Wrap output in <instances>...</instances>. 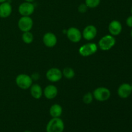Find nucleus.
Here are the masks:
<instances>
[{"label":"nucleus","mask_w":132,"mask_h":132,"mask_svg":"<svg viewBox=\"0 0 132 132\" xmlns=\"http://www.w3.org/2000/svg\"><path fill=\"white\" fill-rule=\"evenodd\" d=\"M64 123L60 117L52 118L46 126V132H63Z\"/></svg>","instance_id":"1"},{"label":"nucleus","mask_w":132,"mask_h":132,"mask_svg":"<svg viewBox=\"0 0 132 132\" xmlns=\"http://www.w3.org/2000/svg\"><path fill=\"white\" fill-rule=\"evenodd\" d=\"M116 40L114 36L110 34L105 35L99 41L98 46L103 51H108L115 46Z\"/></svg>","instance_id":"2"},{"label":"nucleus","mask_w":132,"mask_h":132,"mask_svg":"<svg viewBox=\"0 0 132 132\" xmlns=\"http://www.w3.org/2000/svg\"><path fill=\"white\" fill-rule=\"evenodd\" d=\"M15 84L19 88L22 90H27L29 89L33 84V80L29 75L21 73L15 78Z\"/></svg>","instance_id":"3"},{"label":"nucleus","mask_w":132,"mask_h":132,"mask_svg":"<svg viewBox=\"0 0 132 132\" xmlns=\"http://www.w3.org/2000/svg\"><path fill=\"white\" fill-rule=\"evenodd\" d=\"M94 99L99 102H104L108 100L111 96V92L107 88L100 86L94 90L92 93Z\"/></svg>","instance_id":"4"},{"label":"nucleus","mask_w":132,"mask_h":132,"mask_svg":"<svg viewBox=\"0 0 132 132\" xmlns=\"http://www.w3.org/2000/svg\"><path fill=\"white\" fill-rule=\"evenodd\" d=\"M98 46L95 43H88L84 44L79 48V54L82 57H89L97 52Z\"/></svg>","instance_id":"5"},{"label":"nucleus","mask_w":132,"mask_h":132,"mask_svg":"<svg viewBox=\"0 0 132 132\" xmlns=\"http://www.w3.org/2000/svg\"><path fill=\"white\" fill-rule=\"evenodd\" d=\"M33 24V20L30 16H21L18 22V28L23 32L30 31Z\"/></svg>","instance_id":"6"},{"label":"nucleus","mask_w":132,"mask_h":132,"mask_svg":"<svg viewBox=\"0 0 132 132\" xmlns=\"http://www.w3.org/2000/svg\"><path fill=\"white\" fill-rule=\"evenodd\" d=\"M34 11L35 6L32 3L24 1L18 7V12L21 16H30Z\"/></svg>","instance_id":"7"},{"label":"nucleus","mask_w":132,"mask_h":132,"mask_svg":"<svg viewBox=\"0 0 132 132\" xmlns=\"http://www.w3.org/2000/svg\"><path fill=\"white\" fill-rule=\"evenodd\" d=\"M46 77L51 82H59L63 77L62 71L57 68H50L46 72Z\"/></svg>","instance_id":"8"},{"label":"nucleus","mask_w":132,"mask_h":132,"mask_svg":"<svg viewBox=\"0 0 132 132\" xmlns=\"http://www.w3.org/2000/svg\"><path fill=\"white\" fill-rule=\"evenodd\" d=\"M66 33L68 39L74 43L79 42L82 37V32L76 27H70L67 30Z\"/></svg>","instance_id":"9"},{"label":"nucleus","mask_w":132,"mask_h":132,"mask_svg":"<svg viewBox=\"0 0 132 132\" xmlns=\"http://www.w3.org/2000/svg\"><path fill=\"white\" fill-rule=\"evenodd\" d=\"M97 34V29L95 26L93 24L87 25L83 29L82 32V36L86 41H92L95 38Z\"/></svg>","instance_id":"10"},{"label":"nucleus","mask_w":132,"mask_h":132,"mask_svg":"<svg viewBox=\"0 0 132 132\" xmlns=\"http://www.w3.org/2000/svg\"><path fill=\"white\" fill-rule=\"evenodd\" d=\"M43 42L44 45L48 48H53L57 45V38L55 34L52 32H47L43 37Z\"/></svg>","instance_id":"11"},{"label":"nucleus","mask_w":132,"mask_h":132,"mask_svg":"<svg viewBox=\"0 0 132 132\" xmlns=\"http://www.w3.org/2000/svg\"><path fill=\"white\" fill-rule=\"evenodd\" d=\"M122 30V26L121 22L118 20H113L108 24V31L110 35L117 36L121 33Z\"/></svg>","instance_id":"12"},{"label":"nucleus","mask_w":132,"mask_h":132,"mask_svg":"<svg viewBox=\"0 0 132 132\" xmlns=\"http://www.w3.org/2000/svg\"><path fill=\"white\" fill-rule=\"evenodd\" d=\"M131 93V85L128 83H122L117 89V94L122 99H127L130 96Z\"/></svg>","instance_id":"13"},{"label":"nucleus","mask_w":132,"mask_h":132,"mask_svg":"<svg viewBox=\"0 0 132 132\" xmlns=\"http://www.w3.org/2000/svg\"><path fill=\"white\" fill-rule=\"evenodd\" d=\"M58 94V89L53 85L46 86L43 90V95L47 99H54Z\"/></svg>","instance_id":"14"},{"label":"nucleus","mask_w":132,"mask_h":132,"mask_svg":"<svg viewBox=\"0 0 132 132\" xmlns=\"http://www.w3.org/2000/svg\"><path fill=\"white\" fill-rule=\"evenodd\" d=\"M12 12V6L8 1L0 4V18H6Z\"/></svg>","instance_id":"15"},{"label":"nucleus","mask_w":132,"mask_h":132,"mask_svg":"<svg viewBox=\"0 0 132 132\" xmlns=\"http://www.w3.org/2000/svg\"><path fill=\"white\" fill-rule=\"evenodd\" d=\"M30 92L33 98L39 99L43 95V90L39 84H32L30 88Z\"/></svg>","instance_id":"16"},{"label":"nucleus","mask_w":132,"mask_h":132,"mask_svg":"<svg viewBox=\"0 0 132 132\" xmlns=\"http://www.w3.org/2000/svg\"><path fill=\"white\" fill-rule=\"evenodd\" d=\"M50 116L52 118L55 117H60L63 113V108L59 104H54L51 106L49 110Z\"/></svg>","instance_id":"17"},{"label":"nucleus","mask_w":132,"mask_h":132,"mask_svg":"<svg viewBox=\"0 0 132 132\" xmlns=\"http://www.w3.org/2000/svg\"><path fill=\"white\" fill-rule=\"evenodd\" d=\"M62 73H63V77H64L65 78L68 79H73L75 77V71L73 68H70V67H66L63 69L62 71Z\"/></svg>","instance_id":"18"},{"label":"nucleus","mask_w":132,"mask_h":132,"mask_svg":"<svg viewBox=\"0 0 132 132\" xmlns=\"http://www.w3.org/2000/svg\"><path fill=\"white\" fill-rule=\"evenodd\" d=\"M34 35L30 31L24 32L22 34V40L26 44L32 43L34 41Z\"/></svg>","instance_id":"19"},{"label":"nucleus","mask_w":132,"mask_h":132,"mask_svg":"<svg viewBox=\"0 0 132 132\" xmlns=\"http://www.w3.org/2000/svg\"><path fill=\"white\" fill-rule=\"evenodd\" d=\"M85 3L88 9H95L101 3V0H85Z\"/></svg>","instance_id":"20"},{"label":"nucleus","mask_w":132,"mask_h":132,"mask_svg":"<svg viewBox=\"0 0 132 132\" xmlns=\"http://www.w3.org/2000/svg\"><path fill=\"white\" fill-rule=\"evenodd\" d=\"M93 99H94V96L91 92H87L82 97V101L85 104H89L92 103Z\"/></svg>","instance_id":"21"},{"label":"nucleus","mask_w":132,"mask_h":132,"mask_svg":"<svg viewBox=\"0 0 132 132\" xmlns=\"http://www.w3.org/2000/svg\"><path fill=\"white\" fill-rule=\"evenodd\" d=\"M88 9V8L85 3L80 4L78 6V11L81 14H85V12H87Z\"/></svg>","instance_id":"22"},{"label":"nucleus","mask_w":132,"mask_h":132,"mask_svg":"<svg viewBox=\"0 0 132 132\" xmlns=\"http://www.w3.org/2000/svg\"><path fill=\"white\" fill-rule=\"evenodd\" d=\"M126 24L130 28H132V15L128 17L126 20Z\"/></svg>","instance_id":"23"},{"label":"nucleus","mask_w":132,"mask_h":132,"mask_svg":"<svg viewBox=\"0 0 132 132\" xmlns=\"http://www.w3.org/2000/svg\"><path fill=\"white\" fill-rule=\"evenodd\" d=\"M31 77H32V80H35V81H37L40 78V76L38 73H34L31 76Z\"/></svg>","instance_id":"24"},{"label":"nucleus","mask_w":132,"mask_h":132,"mask_svg":"<svg viewBox=\"0 0 132 132\" xmlns=\"http://www.w3.org/2000/svg\"><path fill=\"white\" fill-rule=\"evenodd\" d=\"M25 1H27V2H30V3H32L34 2V1H35V0H24Z\"/></svg>","instance_id":"25"},{"label":"nucleus","mask_w":132,"mask_h":132,"mask_svg":"<svg viewBox=\"0 0 132 132\" xmlns=\"http://www.w3.org/2000/svg\"><path fill=\"white\" fill-rule=\"evenodd\" d=\"M6 1H7V0H0V4L6 2Z\"/></svg>","instance_id":"26"},{"label":"nucleus","mask_w":132,"mask_h":132,"mask_svg":"<svg viewBox=\"0 0 132 132\" xmlns=\"http://www.w3.org/2000/svg\"><path fill=\"white\" fill-rule=\"evenodd\" d=\"M130 36H131V37H132V30H131V32H130Z\"/></svg>","instance_id":"27"},{"label":"nucleus","mask_w":132,"mask_h":132,"mask_svg":"<svg viewBox=\"0 0 132 132\" xmlns=\"http://www.w3.org/2000/svg\"><path fill=\"white\" fill-rule=\"evenodd\" d=\"M23 132H32V131H28V130H27V131H23Z\"/></svg>","instance_id":"28"},{"label":"nucleus","mask_w":132,"mask_h":132,"mask_svg":"<svg viewBox=\"0 0 132 132\" xmlns=\"http://www.w3.org/2000/svg\"><path fill=\"white\" fill-rule=\"evenodd\" d=\"M131 15H132V7H131Z\"/></svg>","instance_id":"29"},{"label":"nucleus","mask_w":132,"mask_h":132,"mask_svg":"<svg viewBox=\"0 0 132 132\" xmlns=\"http://www.w3.org/2000/svg\"><path fill=\"white\" fill-rule=\"evenodd\" d=\"M131 91H132V84L131 85Z\"/></svg>","instance_id":"30"}]
</instances>
